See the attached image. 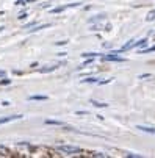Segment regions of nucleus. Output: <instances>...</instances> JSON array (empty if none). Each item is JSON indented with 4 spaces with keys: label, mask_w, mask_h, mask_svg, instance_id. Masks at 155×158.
I'll return each instance as SVG.
<instances>
[{
    "label": "nucleus",
    "mask_w": 155,
    "mask_h": 158,
    "mask_svg": "<svg viewBox=\"0 0 155 158\" xmlns=\"http://www.w3.org/2000/svg\"><path fill=\"white\" fill-rule=\"evenodd\" d=\"M10 83H11V78L2 77V80H0V86H6V85H10Z\"/></svg>",
    "instance_id": "20"
},
{
    "label": "nucleus",
    "mask_w": 155,
    "mask_h": 158,
    "mask_svg": "<svg viewBox=\"0 0 155 158\" xmlns=\"http://www.w3.org/2000/svg\"><path fill=\"white\" fill-rule=\"evenodd\" d=\"M16 5H17V6H24V5H27V0H17Z\"/></svg>",
    "instance_id": "21"
},
{
    "label": "nucleus",
    "mask_w": 155,
    "mask_h": 158,
    "mask_svg": "<svg viewBox=\"0 0 155 158\" xmlns=\"http://www.w3.org/2000/svg\"><path fill=\"white\" fill-rule=\"evenodd\" d=\"M155 19V10H152V11H149V14H147V17H146V20L147 22H152Z\"/></svg>",
    "instance_id": "18"
},
{
    "label": "nucleus",
    "mask_w": 155,
    "mask_h": 158,
    "mask_svg": "<svg viewBox=\"0 0 155 158\" xmlns=\"http://www.w3.org/2000/svg\"><path fill=\"white\" fill-rule=\"evenodd\" d=\"M64 44H68V41H58L55 46H64Z\"/></svg>",
    "instance_id": "26"
},
{
    "label": "nucleus",
    "mask_w": 155,
    "mask_h": 158,
    "mask_svg": "<svg viewBox=\"0 0 155 158\" xmlns=\"http://www.w3.org/2000/svg\"><path fill=\"white\" fill-rule=\"evenodd\" d=\"M57 150L61 152V153H64V155H77V153H82V152H83V150H82L80 147H77V146H58Z\"/></svg>",
    "instance_id": "1"
},
{
    "label": "nucleus",
    "mask_w": 155,
    "mask_h": 158,
    "mask_svg": "<svg viewBox=\"0 0 155 158\" xmlns=\"http://www.w3.org/2000/svg\"><path fill=\"white\" fill-rule=\"evenodd\" d=\"M60 67V64H50V66H44V67H39V72L41 74H50L53 71H57Z\"/></svg>",
    "instance_id": "6"
},
{
    "label": "nucleus",
    "mask_w": 155,
    "mask_h": 158,
    "mask_svg": "<svg viewBox=\"0 0 155 158\" xmlns=\"http://www.w3.org/2000/svg\"><path fill=\"white\" fill-rule=\"evenodd\" d=\"M5 75H6V72H5V71H0V78L5 77Z\"/></svg>",
    "instance_id": "27"
},
{
    "label": "nucleus",
    "mask_w": 155,
    "mask_h": 158,
    "mask_svg": "<svg viewBox=\"0 0 155 158\" xmlns=\"http://www.w3.org/2000/svg\"><path fill=\"white\" fill-rule=\"evenodd\" d=\"M24 116L22 114H11V116H5V118H0V125L2 124H8V122H13V121H19Z\"/></svg>",
    "instance_id": "5"
},
{
    "label": "nucleus",
    "mask_w": 155,
    "mask_h": 158,
    "mask_svg": "<svg viewBox=\"0 0 155 158\" xmlns=\"http://www.w3.org/2000/svg\"><path fill=\"white\" fill-rule=\"evenodd\" d=\"M102 20H107V14H97V16H94V17L88 19V22H90V24H96V22H102Z\"/></svg>",
    "instance_id": "7"
},
{
    "label": "nucleus",
    "mask_w": 155,
    "mask_h": 158,
    "mask_svg": "<svg viewBox=\"0 0 155 158\" xmlns=\"http://www.w3.org/2000/svg\"><path fill=\"white\" fill-rule=\"evenodd\" d=\"M75 114H78V116H86V114H90L88 111H77Z\"/></svg>",
    "instance_id": "24"
},
{
    "label": "nucleus",
    "mask_w": 155,
    "mask_h": 158,
    "mask_svg": "<svg viewBox=\"0 0 155 158\" xmlns=\"http://www.w3.org/2000/svg\"><path fill=\"white\" fill-rule=\"evenodd\" d=\"M82 83H99V80L96 77H88V78H83Z\"/></svg>",
    "instance_id": "16"
},
{
    "label": "nucleus",
    "mask_w": 155,
    "mask_h": 158,
    "mask_svg": "<svg viewBox=\"0 0 155 158\" xmlns=\"http://www.w3.org/2000/svg\"><path fill=\"white\" fill-rule=\"evenodd\" d=\"M28 100H36V102H44V100H49L47 96H30Z\"/></svg>",
    "instance_id": "11"
},
{
    "label": "nucleus",
    "mask_w": 155,
    "mask_h": 158,
    "mask_svg": "<svg viewBox=\"0 0 155 158\" xmlns=\"http://www.w3.org/2000/svg\"><path fill=\"white\" fill-rule=\"evenodd\" d=\"M150 77H152V74H141V75H138V78H141V80L143 78H150Z\"/></svg>",
    "instance_id": "22"
},
{
    "label": "nucleus",
    "mask_w": 155,
    "mask_h": 158,
    "mask_svg": "<svg viewBox=\"0 0 155 158\" xmlns=\"http://www.w3.org/2000/svg\"><path fill=\"white\" fill-rule=\"evenodd\" d=\"M27 16H28L27 13H20V14L17 16V19H20V20H22V19H27Z\"/></svg>",
    "instance_id": "23"
},
{
    "label": "nucleus",
    "mask_w": 155,
    "mask_h": 158,
    "mask_svg": "<svg viewBox=\"0 0 155 158\" xmlns=\"http://www.w3.org/2000/svg\"><path fill=\"white\" fill-rule=\"evenodd\" d=\"M44 124H46V125H57V127H64V125H66L64 122L55 121V119H46V121H44Z\"/></svg>",
    "instance_id": "9"
},
{
    "label": "nucleus",
    "mask_w": 155,
    "mask_h": 158,
    "mask_svg": "<svg viewBox=\"0 0 155 158\" xmlns=\"http://www.w3.org/2000/svg\"><path fill=\"white\" fill-rule=\"evenodd\" d=\"M0 156H13V152L8 149V147H5V146H2L0 144Z\"/></svg>",
    "instance_id": "8"
},
{
    "label": "nucleus",
    "mask_w": 155,
    "mask_h": 158,
    "mask_svg": "<svg viewBox=\"0 0 155 158\" xmlns=\"http://www.w3.org/2000/svg\"><path fill=\"white\" fill-rule=\"evenodd\" d=\"M82 3H71V5H63V6H57V8H53V10H50V13H53V14H57V13H63L64 10H68V8H77V6H80Z\"/></svg>",
    "instance_id": "4"
},
{
    "label": "nucleus",
    "mask_w": 155,
    "mask_h": 158,
    "mask_svg": "<svg viewBox=\"0 0 155 158\" xmlns=\"http://www.w3.org/2000/svg\"><path fill=\"white\" fill-rule=\"evenodd\" d=\"M146 44H147V38H143V39H138L136 42H133V47H141V46H146Z\"/></svg>",
    "instance_id": "13"
},
{
    "label": "nucleus",
    "mask_w": 155,
    "mask_h": 158,
    "mask_svg": "<svg viewBox=\"0 0 155 158\" xmlns=\"http://www.w3.org/2000/svg\"><path fill=\"white\" fill-rule=\"evenodd\" d=\"M127 156H132V158H141V155H136V153H127Z\"/></svg>",
    "instance_id": "25"
},
{
    "label": "nucleus",
    "mask_w": 155,
    "mask_h": 158,
    "mask_svg": "<svg viewBox=\"0 0 155 158\" xmlns=\"http://www.w3.org/2000/svg\"><path fill=\"white\" fill-rule=\"evenodd\" d=\"M138 130L141 131H146V133H150V135H155V128L153 127H147V125H136Z\"/></svg>",
    "instance_id": "10"
},
{
    "label": "nucleus",
    "mask_w": 155,
    "mask_h": 158,
    "mask_svg": "<svg viewBox=\"0 0 155 158\" xmlns=\"http://www.w3.org/2000/svg\"><path fill=\"white\" fill-rule=\"evenodd\" d=\"M3 30H5V27H3V25H0V33H2Z\"/></svg>",
    "instance_id": "29"
},
{
    "label": "nucleus",
    "mask_w": 155,
    "mask_h": 158,
    "mask_svg": "<svg viewBox=\"0 0 155 158\" xmlns=\"http://www.w3.org/2000/svg\"><path fill=\"white\" fill-rule=\"evenodd\" d=\"M2 105H3V106H8V105H10V102H8V100H5V102H2Z\"/></svg>",
    "instance_id": "28"
},
{
    "label": "nucleus",
    "mask_w": 155,
    "mask_h": 158,
    "mask_svg": "<svg viewBox=\"0 0 155 158\" xmlns=\"http://www.w3.org/2000/svg\"><path fill=\"white\" fill-rule=\"evenodd\" d=\"M91 30H93V31H100V30L110 31V30H111V25H110V24H105V20H102V22H96V24H93Z\"/></svg>",
    "instance_id": "2"
},
{
    "label": "nucleus",
    "mask_w": 155,
    "mask_h": 158,
    "mask_svg": "<svg viewBox=\"0 0 155 158\" xmlns=\"http://www.w3.org/2000/svg\"><path fill=\"white\" fill-rule=\"evenodd\" d=\"M90 156H97V158H105V156H108L107 153H102V152H91L90 153Z\"/></svg>",
    "instance_id": "17"
},
{
    "label": "nucleus",
    "mask_w": 155,
    "mask_h": 158,
    "mask_svg": "<svg viewBox=\"0 0 155 158\" xmlns=\"http://www.w3.org/2000/svg\"><path fill=\"white\" fill-rule=\"evenodd\" d=\"M91 103H93L94 106H97V108H107V106H108V103H105V102H99V100H94V99H91Z\"/></svg>",
    "instance_id": "12"
},
{
    "label": "nucleus",
    "mask_w": 155,
    "mask_h": 158,
    "mask_svg": "<svg viewBox=\"0 0 155 158\" xmlns=\"http://www.w3.org/2000/svg\"><path fill=\"white\" fill-rule=\"evenodd\" d=\"M149 52H155V46H150L147 49H141L140 50V53H149Z\"/></svg>",
    "instance_id": "19"
},
{
    "label": "nucleus",
    "mask_w": 155,
    "mask_h": 158,
    "mask_svg": "<svg viewBox=\"0 0 155 158\" xmlns=\"http://www.w3.org/2000/svg\"><path fill=\"white\" fill-rule=\"evenodd\" d=\"M50 24H42V25H36V28H30V33H35V31H39V30H44V28H49Z\"/></svg>",
    "instance_id": "14"
},
{
    "label": "nucleus",
    "mask_w": 155,
    "mask_h": 158,
    "mask_svg": "<svg viewBox=\"0 0 155 158\" xmlns=\"http://www.w3.org/2000/svg\"><path fill=\"white\" fill-rule=\"evenodd\" d=\"M83 58H94V56H100V53H96V52H85L82 53Z\"/></svg>",
    "instance_id": "15"
},
{
    "label": "nucleus",
    "mask_w": 155,
    "mask_h": 158,
    "mask_svg": "<svg viewBox=\"0 0 155 158\" xmlns=\"http://www.w3.org/2000/svg\"><path fill=\"white\" fill-rule=\"evenodd\" d=\"M102 60L103 61H118V63H124L125 58L119 56V55H115V53H107V55H102Z\"/></svg>",
    "instance_id": "3"
}]
</instances>
